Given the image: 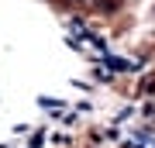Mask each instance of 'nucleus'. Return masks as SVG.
Segmentation results:
<instances>
[]
</instances>
